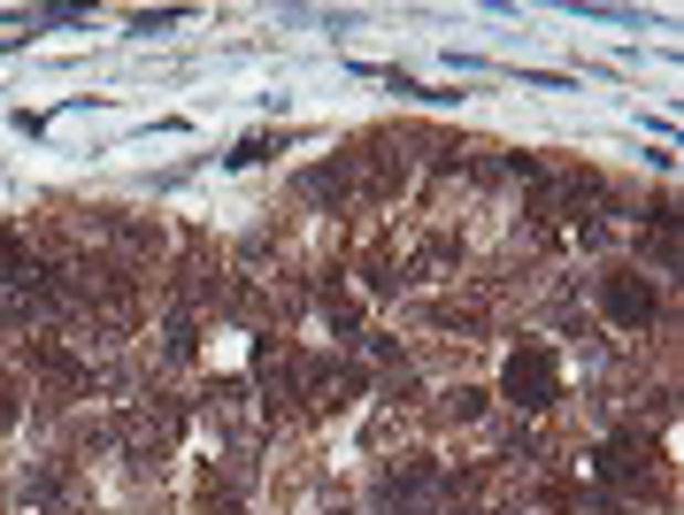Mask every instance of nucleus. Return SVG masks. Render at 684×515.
I'll return each mask as SVG.
<instances>
[{
  "label": "nucleus",
  "instance_id": "nucleus-1",
  "mask_svg": "<svg viewBox=\"0 0 684 515\" xmlns=\"http://www.w3.org/2000/svg\"><path fill=\"white\" fill-rule=\"evenodd\" d=\"M600 308H608L615 332H646V324H654V285H646L639 270H608V277H600Z\"/></svg>",
  "mask_w": 684,
  "mask_h": 515
},
{
  "label": "nucleus",
  "instance_id": "nucleus-2",
  "mask_svg": "<svg viewBox=\"0 0 684 515\" xmlns=\"http://www.w3.org/2000/svg\"><path fill=\"white\" fill-rule=\"evenodd\" d=\"M554 392H561V369H554L546 346L508 354V400H515V408H554Z\"/></svg>",
  "mask_w": 684,
  "mask_h": 515
},
{
  "label": "nucleus",
  "instance_id": "nucleus-3",
  "mask_svg": "<svg viewBox=\"0 0 684 515\" xmlns=\"http://www.w3.org/2000/svg\"><path fill=\"white\" fill-rule=\"evenodd\" d=\"M446 416H454V423H477V416H485V392H477V385H454V392H446Z\"/></svg>",
  "mask_w": 684,
  "mask_h": 515
}]
</instances>
